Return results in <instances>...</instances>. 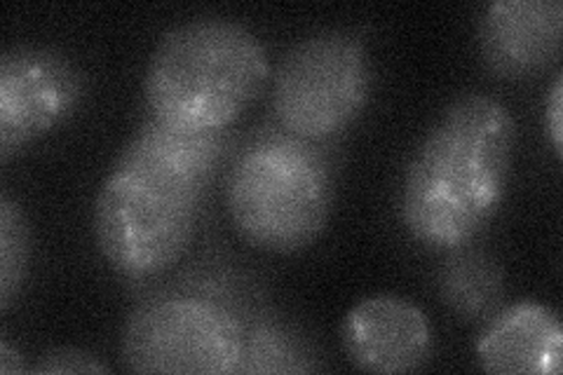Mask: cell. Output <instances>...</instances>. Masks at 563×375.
<instances>
[{
  "mask_svg": "<svg viewBox=\"0 0 563 375\" xmlns=\"http://www.w3.org/2000/svg\"><path fill=\"white\" fill-rule=\"evenodd\" d=\"M225 146V132L141 122L95 200V240L115 273L153 277L186 254Z\"/></svg>",
  "mask_w": 563,
  "mask_h": 375,
  "instance_id": "obj_1",
  "label": "cell"
},
{
  "mask_svg": "<svg viewBox=\"0 0 563 375\" xmlns=\"http://www.w3.org/2000/svg\"><path fill=\"white\" fill-rule=\"evenodd\" d=\"M517 151V120L484 92L457 95L420 139L401 184L409 235L453 252L477 240L507 195Z\"/></svg>",
  "mask_w": 563,
  "mask_h": 375,
  "instance_id": "obj_2",
  "label": "cell"
},
{
  "mask_svg": "<svg viewBox=\"0 0 563 375\" xmlns=\"http://www.w3.org/2000/svg\"><path fill=\"white\" fill-rule=\"evenodd\" d=\"M271 76L254 31L219 14L167 29L144 74L151 118L188 132H223L258 99Z\"/></svg>",
  "mask_w": 563,
  "mask_h": 375,
  "instance_id": "obj_3",
  "label": "cell"
},
{
  "mask_svg": "<svg viewBox=\"0 0 563 375\" xmlns=\"http://www.w3.org/2000/svg\"><path fill=\"white\" fill-rule=\"evenodd\" d=\"M336 169L317 141L261 124L231 159L225 174V209L238 235L261 252L296 254L322 235Z\"/></svg>",
  "mask_w": 563,
  "mask_h": 375,
  "instance_id": "obj_4",
  "label": "cell"
},
{
  "mask_svg": "<svg viewBox=\"0 0 563 375\" xmlns=\"http://www.w3.org/2000/svg\"><path fill=\"white\" fill-rule=\"evenodd\" d=\"M374 66L355 31L324 29L296 41L273 76V113L279 128L317 141L339 136L372 97Z\"/></svg>",
  "mask_w": 563,
  "mask_h": 375,
  "instance_id": "obj_5",
  "label": "cell"
},
{
  "mask_svg": "<svg viewBox=\"0 0 563 375\" xmlns=\"http://www.w3.org/2000/svg\"><path fill=\"white\" fill-rule=\"evenodd\" d=\"M244 321L205 294H157L128 315L120 331V364L132 373H240Z\"/></svg>",
  "mask_w": 563,
  "mask_h": 375,
  "instance_id": "obj_6",
  "label": "cell"
},
{
  "mask_svg": "<svg viewBox=\"0 0 563 375\" xmlns=\"http://www.w3.org/2000/svg\"><path fill=\"white\" fill-rule=\"evenodd\" d=\"M85 92L64 52L14 45L0 55V157L3 163L74 113Z\"/></svg>",
  "mask_w": 563,
  "mask_h": 375,
  "instance_id": "obj_7",
  "label": "cell"
},
{
  "mask_svg": "<svg viewBox=\"0 0 563 375\" xmlns=\"http://www.w3.org/2000/svg\"><path fill=\"white\" fill-rule=\"evenodd\" d=\"M561 0H493L477 20V47L493 76H538L561 55Z\"/></svg>",
  "mask_w": 563,
  "mask_h": 375,
  "instance_id": "obj_8",
  "label": "cell"
},
{
  "mask_svg": "<svg viewBox=\"0 0 563 375\" xmlns=\"http://www.w3.org/2000/svg\"><path fill=\"white\" fill-rule=\"evenodd\" d=\"M347 362L368 373H409L430 360L432 329L416 302L395 294L360 300L341 324Z\"/></svg>",
  "mask_w": 563,
  "mask_h": 375,
  "instance_id": "obj_9",
  "label": "cell"
},
{
  "mask_svg": "<svg viewBox=\"0 0 563 375\" xmlns=\"http://www.w3.org/2000/svg\"><path fill=\"white\" fill-rule=\"evenodd\" d=\"M474 352L486 373L559 375L563 366L561 319L542 302H515L486 319Z\"/></svg>",
  "mask_w": 563,
  "mask_h": 375,
  "instance_id": "obj_10",
  "label": "cell"
},
{
  "mask_svg": "<svg viewBox=\"0 0 563 375\" xmlns=\"http://www.w3.org/2000/svg\"><path fill=\"white\" fill-rule=\"evenodd\" d=\"M467 246L449 252L437 279L439 298L455 317L486 321L505 296V273L490 254Z\"/></svg>",
  "mask_w": 563,
  "mask_h": 375,
  "instance_id": "obj_11",
  "label": "cell"
},
{
  "mask_svg": "<svg viewBox=\"0 0 563 375\" xmlns=\"http://www.w3.org/2000/svg\"><path fill=\"white\" fill-rule=\"evenodd\" d=\"M31 261V225L22 205L0 198V310L8 312L22 294Z\"/></svg>",
  "mask_w": 563,
  "mask_h": 375,
  "instance_id": "obj_12",
  "label": "cell"
},
{
  "mask_svg": "<svg viewBox=\"0 0 563 375\" xmlns=\"http://www.w3.org/2000/svg\"><path fill=\"white\" fill-rule=\"evenodd\" d=\"M303 364V348L289 341L277 327H258L244 335V354L240 373H277V371H308Z\"/></svg>",
  "mask_w": 563,
  "mask_h": 375,
  "instance_id": "obj_13",
  "label": "cell"
},
{
  "mask_svg": "<svg viewBox=\"0 0 563 375\" xmlns=\"http://www.w3.org/2000/svg\"><path fill=\"white\" fill-rule=\"evenodd\" d=\"M31 373H47V375H62V373H109L97 354H90L76 348H55L41 354L35 366L29 368Z\"/></svg>",
  "mask_w": 563,
  "mask_h": 375,
  "instance_id": "obj_14",
  "label": "cell"
},
{
  "mask_svg": "<svg viewBox=\"0 0 563 375\" xmlns=\"http://www.w3.org/2000/svg\"><path fill=\"white\" fill-rule=\"evenodd\" d=\"M544 111H548V130L556 157H563V74L554 76L552 89L548 103H544Z\"/></svg>",
  "mask_w": 563,
  "mask_h": 375,
  "instance_id": "obj_15",
  "label": "cell"
},
{
  "mask_svg": "<svg viewBox=\"0 0 563 375\" xmlns=\"http://www.w3.org/2000/svg\"><path fill=\"white\" fill-rule=\"evenodd\" d=\"M22 371H29L24 366L22 352L14 350L8 343V338H3V341H0V373H8L10 375V373H22Z\"/></svg>",
  "mask_w": 563,
  "mask_h": 375,
  "instance_id": "obj_16",
  "label": "cell"
}]
</instances>
